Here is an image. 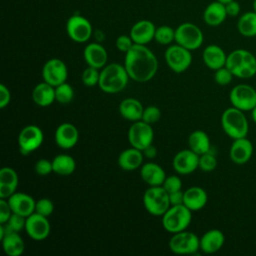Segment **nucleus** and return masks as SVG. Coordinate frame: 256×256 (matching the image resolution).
I'll list each match as a JSON object with an SVG mask.
<instances>
[{
    "label": "nucleus",
    "instance_id": "obj_1",
    "mask_svg": "<svg viewBox=\"0 0 256 256\" xmlns=\"http://www.w3.org/2000/svg\"><path fill=\"white\" fill-rule=\"evenodd\" d=\"M124 67L130 79L144 83L155 76L158 70V60L146 45L134 44L125 53Z\"/></svg>",
    "mask_w": 256,
    "mask_h": 256
},
{
    "label": "nucleus",
    "instance_id": "obj_2",
    "mask_svg": "<svg viewBox=\"0 0 256 256\" xmlns=\"http://www.w3.org/2000/svg\"><path fill=\"white\" fill-rule=\"evenodd\" d=\"M129 79L124 65L110 63L101 69L98 86L105 93L115 94L124 90Z\"/></svg>",
    "mask_w": 256,
    "mask_h": 256
},
{
    "label": "nucleus",
    "instance_id": "obj_3",
    "mask_svg": "<svg viewBox=\"0 0 256 256\" xmlns=\"http://www.w3.org/2000/svg\"><path fill=\"white\" fill-rule=\"evenodd\" d=\"M235 77L248 79L256 75V57L246 49H235L227 55L225 65Z\"/></svg>",
    "mask_w": 256,
    "mask_h": 256
},
{
    "label": "nucleus",
    "instance_id": "obj_4",
    "mask_svg": "<svg viewBox=\"0 0 256 256\" xmlns=\"http://www.w3.org/2000/svg\"><path fill=\"white\" fill-rule=\"evenodd\" d=\"M220 122L225 134L233 140L247 137L249 123L244 111L231 106L223 111Z\"/></svg>",
    "mask_w": 256,
    "mask_h": 256
},
{
    "label": "nucleus",
    "instance_id": "obj_5",
    "mask_svg": "<svg viewBox=\"0 0 256 256\" xmlns=\"http://www.w3.org/2000/svg\"><path fill=\"white\" fill-rule=\"evenodd\" d=\"M161 217L163 228L174 234L186 230L192 221V211L184 204L172 205Z\"/></svg>",
    "mask_w": 256,
    "mask_h": 256
},
{
    "label": "nucleus",
    "instance_id": "obj_6",
    "mask_svg": "<svg viewBox=\"0 0 256 256\" xmlns=\"http://www.w3.org/2000/svg\"><path fill=\"white\" fill-rule=\"evenodd\" d=\"M143 205L153 216H162L171 206L169 193L162 186H149L143 195Z\"/></svg>",
    "mask_w": 256,
    "mask_h": 256
},
{
    "label": "nucleus",
    "instance_id": "obj_7",
    "mask_svg": "<svg viewBox=\"0 0 256 256\" xmlns=\"http://www.w3.org/2000/svg\"><path fill=\"white\" fill-rule=\"evenodd\" d=\"M203 41L202 30L194 23L184 22L175 29V42L190 51L198 49Z\"/></svg>",
    "mask_w": 256,
    "mask_h": 256
},
{
    "label": "nucleus",
    "instance_id": "obj_8",
    "mask_svg": "<svg viewBox=\"0 0 256 256\" xmlns=\"http://www.w3.org/2000/svg\"><path fill=\"white\" fill-rule=\"evenodd\" d=\"M164 58L167 66L175 73L185 72L192 63L191 51L177 43L165 50Z\"/></svg>",
    "mask_w": 256,
    "mask_h": 256
},
{
    "label": "nucleus",
    "instance_id": "obj_9",
    "mask_svg": "<svg viewBox=\"0 0 256 256\" xmlns=\"http://www.w3.org/2000/svg\"><path fill=\"white\" fill-rule=\"evenodd\" d=\"M169 248L173 253L179 255L194 254L200 249V238L190 231L177 232L170 238Z\"/></svg>",
    "mask_w": 256,
    "mask_h": 256
},
{
    "label": "nucleus",
    "instance_id": "obj_10",
    "mask_svg": "<svg viewBox=\"0 0 256 256\" xmlns=\"http://www.w3.org/2000/svg\"><path fill=\"white\" fill-rule=\"evenodd\" d=\"M229 100L233 107L244 112L251 111L256 106V89L248 84H238L231 89Z\"/></svg>",
    "mask_w": 256,
    "mask_h": 256
},
{
    "label": "nucleus",
    "instance_id": "obj_11",
    "mask_svg": "<svg viewBox=\"0 0 256 256\" xmlns=\"http://www.w3.org/2000/svg\"><path fill=\"white\" fill-rule=\"evenodd\" d=\"M92 31L90 21L80 14H74L67 20L66 32L69 38L74 42H87L92 35Z\"/></svg>",
    "mask_w": 256,
    "mask_h": 256
},
{
    "label": "nucleus",
    "instance_id": "obj_12",
    "mask_svg": "<svg viewBox=\"0 0 256 256\" xmlns=\"http://www.w3.org/2000/svg\"><path fill=\"white\" fill-rule=\"evenodd\" d=\"M154 132L150 124L143 120L133 122L128 130V141L132 147L143 151L153 143Z\"/></svg>",
    "mask_w": 256,
    "mask_h": 256
},
{
    "label": "nucleus",
    "instance_id": "obj_13",
    "mask_svg": "<svg viewBox=\"0 0 256 256\" xmlns=\"http://www.w3.org/2000/svg\"><path fill=\"white\" fill-rule=\"evenodd\" d=\"M44 135L37 125L25 126L18 135V145L21 154L28 155L38 149L43 143Z\"/></svg>",
    "mask_w": 256,
    "mask_h": 256
},
{
    "label": "nucleus",
    "instance_id": "obj_14",
    "mask_svg": "<svg viewBox=\"0 0 256 256\" xmlns=\"http://www.w3.org/2000/svg\"><path fill=\"white\" fill-rule=\"evenodd\" d=\"M68 77V69L66 64L58 58H51L45 62L42 68L43 81L56 87L66 82Z\"/></svg>",
    "mask_w": 256,
    "mask_h": 256
},
{
    "label": "nucleus",
    "instance_id": "obj_15",
    "mask_svg": "<svg viewBox=\"0 0 256 256\" xmlns=\"http://www.w3.org/2000/svg\"><path fill=\"white\" fill-rule=\"evenodd\" d=\"M24 229L31 239L35 241H41L49 236L51 227L48 217L34 212L26 217Z\"/></svg>",
    "mask_w": 256,
    "mask_h": 256
},
{
    "label": "nucleus",
    "instance_id": "obj_16",
    "mask_svg": "<svg viewBox=\"0 0 256 256\" xmlns=\"http://www.w3.org/2000/svg\"><path fill=\"white\" fill-rule=\"evenodd\" d=\"M172 167L180 175L191 174L199 168V155L191 149H183L174 156Z\"/></svg>",
    "mask_w": 256,
    "mask_h": 256
},
{
    "label": "nucleus",
    "instance_id": "obj_17",
    "mask_svg": "<svg viewBox=\"0 0 256 256\" xmlns=\"http://www.w3.org/2000/svg\"><path fill=\"white\" fill-rule=\"evenodd\" d=\"M253 155V144L247 137L234 139L230 150L229 157L235 164L242 165L247 163Z\"/></svg>",
    "mask_w": 256,
    "mask_h": 256
},
{
    "label": "nucleus",
    "instance_id": "obj_18",
    "mask_svg": "<svg viewBox=\"0 0 256 256\" xmlns=\"http://www.w3.org/2000/svg\"><path fill=\"white\" fill-rule=\"evenodd\" d=\"M54 138L58 147L65 150L71 149L79 140V131L72 123L65 122L56 128Z\"/></svg>",
    "mask_w": 256,
    "mask_h": 256
},
{
    "label": "nucleus",
    "instance_id": "obj_19",
    "mask_svg": "<svg viewBox=\"0 0 256 256\" xmlns=\"http://www.w3.org/2000/svg\"><path fill=\"white\" fill-rule=\"evenodd\" d=\"M7 201L13 213L19 214L25 218L35 212L36 201L32 196L26 193L15 192L7 199Z\"/></svg>",
    "mask_w": 256,
    "mask_h": 256
},
{
    "label": "nucleus",
    "instance_id": "obj_20",
    "mask_svg": "<svg viewBox=\"0 0 256 256\" xmlns=\"http://www.w3.org/2000/svg\"><path fill=\"white\" fill-rule=\"evenodd\" d=\"M156 26L150 20L137 21L130 30V37L135 44L146 45L154 39Z\"/></svg>",
    "mask_w": 256,
    "mask_h": 256
},
{
    "label": "nucleus",
    "instance_id": "obj_21",
    "mask_svg": "<svg viewBox=\"0 0 256 256\" xmlns=\"http://www.w3.org/2000/svg\"><path fill=\"white\" fill-rule=\"evenodd\" d=\"M83 57L88 66L102 69L108 60V54L104 46L99 43L92 42L86 45L83 51Z\"/></svg>",
    "mask_w": 256,
    "mask_h": 256
},
{
    "label": "nucleus",
    "instance_id": "obj_22",
    "mask_svg": "<svg viewBox=\"0 0 256 256\" xmlns=\"http://www.w3.org/2000/svg\"><path fill=\"white\" fill-rule=\"evenodd\" d=\"M204 64L211 70H217L226 65L227 54L219 45L210 44L206 46L202 52Z\"/></svg>",
    "mask_w": 256,
    "mask_h": 256
},
{
    "label": "nucleus",
    "instance_id": "obj_23",
    "mask_svg": "<svg viewBox=\"0 0 256 256\" xmlns=\"http://www.w3.org/2000/svg\"><path fill=\"white\" fill-rule=\"evenodd\" d=\"M225 242V236L219 229H210L200 238V250L205 254H213L219 251Z\"/></svg>",
    "mask_w": 256,
    "mask_h": 256
},
{
    "label": "nucleus",
    "instance_id": "obj_24",
    "mask_svg": "<svg viewBox=\"0 0 256 256\" xmlns=\"http://www.w3.org/2000/svg\"><path fill=\"white\" fill-rule=\"evenodd\" d=\"M141 179L149 186H162L166 174L164 169L157 163L147 162L140 167Z\"/></svg>",
    "mask_w": 256,
    "mask_h": 256
},
{
    "label": "nucleus",
    "instance_id": "obj_25",
    "mask_svg": "<svg viewBox=\"0 0 256 256\" xmlns=\"http://www.w3.org/2000/svg\"><path fill=\"white\" fill-rule=\"evenodd\" d=\"M143 152L135 147L123 150L118 156V165L122 170L133 171L140 168L143 164Z\"/></svg>",
    "mask_w": 256,
    "mask_h": 256
},
{
    "label": "nucleus",
    "instance_id": "obj_26",
    "mask_svg": "<svg viewBox=\"0 0 256 256\" xmlns=\"http://www.w3.org/2000/svg\"><path fill=\"white\" fill-rule=\"evenodd\" d=\"M208 201L206 191L199 186H192L184 191L183 204L192 212L199 211L205 207Z\"/></svg>",
    "mask_w": 256,
    "mask_h": 256
},
{
    "label": "nucleus",
    "instance_id": "obj_27",
    "mask_svg": "<svg viewBox=\"0 0 256 256\" xmlns=\"http://www.w3.org/2000/svg\"><path fill=\"white\" fill-rule=\"evenodd\" d=\"M225 4L215 0L207 5L203 12L204 22L212 27L221 25L227 18Z\"/></svg>",
    "mask_w": 256,
    "mask_h": 256
},
{
    "label": "nucleus",
    "instance_id": "obj_28",
    "mask_svg": "<svg viewBox=\"0 0 256 256\" xmlns=\"http://www.w3.org/2000/svg\"><path fill=\"white\" fill-rule=\"evenodd\" d=\"M144 107L142 103L136 98H125L119 104L120 115L131 122H135L142 119Z\"/></svg>",
    "mask_w": 256,
    "mask_h": 256
},
{
    "label": "nucleus",
    "instance_id": "obj_29",
    "mask_svg": "<svg viewBox=\"0 0 256 256\" xmlns=\"http://www.w3.org/2000/svg\"><path fill=\"white\" fill-rule=\"evenodd\" d=\"M32 100L40 107L50 106L55 100V87L43 81L38 83L32 90Z\"/></svg>",
    "mask_w": 256,
    "mask_h": 256
},
{
    "label": "nucleus",
    "instance_id": "obj_30",
    "mask_svg": "<svg viewBox=\"0 0 256 256\" xmlns=\"http://www.w3.org/2000/svg\"><path fill=\"white\" fill-rule=\"evenodd\" d=\"M189 149L198 155L204 154L211 150V143L208 134L202 130L193 131L188 137Z\"/></svg>",
    "mask_w": 256,
    "mask_h": 256
},
{
    "label": "nucleus",
    "instance_id": "obj_31",
    "mask_svg": "<svg viewBox=\"0 0 256 256\" xmlns=\"http://www.w3.org/2000/svg\"><path fill=\"white\" fill-rule=\"evenodd\" d=\"M1 241L3 250L8 256H20L24 252L25 243L18 232L6 234Z\"/></svg>",
    "mask_w": 256,
    "mask_h": 256
},
{
    "label": "nucleus",
    "instance_id": "obj_32",
    "mask_svg": "<svg viewBox=\"0 0 256 256\" xmlns=\"http://www.w3.org/2000/svg\"><path fill=\"white\" fill-rule=\"evenodd\" d=\"M238 32L247 38L256 36V12L246 11L241 14L237 21Z\"/></svg>",
    "mask_w": 256,
    "mask_h": 256
},
{
    "label": "nucleus",
    "instance_id": "obj_33",
    "mask_svg": "<svg viewBox=\"0 0 256 256\" xmlns=\"http://www.w3.org/2000/svg\"><path fill=\"white\" fill-rule=\"evenodd\" d=\"M53 172L60 176H69L76 169L74 158L68 154L56 155L52 160Z\"/></svg>",
    "mask_w": 256,
    "mask_h": 256
},
{
    "label": "nucleus",
    "instance_id": "obj_34",
    "mask_svg": "<svg viewBox=\"0 0 256 256\" xmlns=\"http://www.w3.org/2000/svg\"><path fill=\"white\" fill-rule=\"evenodd\" d=\"M25 217L19 214L12 213V215L6 223L0 224V239H2L8 233L20 232L23 228H25Z\"/></svg>",
    "mask_w": 256,
    "mask_h": 256
},
{
    "label": "nucleus",
    "instance_id": "obj_35",
    "mask_svg": "<svg viewBox=\"0 0 256 256\" xmlns=\"http://www.w3.org/2000/svg\"><path fill=\"white\" fill-rule=\"evenodd\" d=\"M154 40L161 45H169L175 41V29L168 25L156 27Z\"/></svg>",
    "mask_w": 256,
    "mask_h": 256
},
{
    "label": "nucleus",
    "instance_id": "obj_36",
    "mask_svg": "<svg viewBox=\"0 0 256 256\" xmlns=\"http://www.w3.org/2000/svg\"><path fill=\"white\" fill-rule=\"evenodd\" d=\"M73 97H74V90L69 83L64 82L55 87V100L58 103L62 105L68 104L72 101Z\"/></svg>",
    "mask_w": 256,
    "mask_h": 256
},
{
    "label": "nucleus",
    "instance_id": "obj_37",
    "mask_svg": "<svg viewBox=\"0 0 256 256\" xmlns=\"http://www.w3.org/2000/svg\"><path fill=\"white\" fill-rule=\"evenodd\" d=\"M19 178L17 172L11 167H3L0 170V185H7L16 187L18 186Z\"/></svg>",
    "mask_w": 256,
    "mask_h": 256
},
{
    "label": "nucleus",
    "instance_id": "obj_38",
    "mask_svg": "<svg viewBox=\"0 0 256 256\" xmlns=\"http://www.w3.org/2000/svg\"><path fill=\"white\" fill-rule=\"evenodd\" d=\"M100 78V71L97 68L88 66L85 68L81 75V80L83 84L87 87H93L95 85H98Z\"/></svg>",
    "mask_w": 256,
    "mask_h": 256
},
{
    "label": "nucleus",
    "instance_id": "obj_39",
    "mask_svg": "<svg viewBox=\"0 0 256 256\" xmlns=\"http://www.w3.org/2000/svg\"><path fill=\"white\" fill-rule=\"evenodd\" d=\"M217 167L216 156L210 151L199 155V169L204 172H211Z\"/></svg>",
    "mask_w": 256,
    "mask_h": 256
},
{
    "label": "nucleus",
    "instance_id": "obj_40",
    "mask_svg": "<svg viewBox=\"0 0 256 256\" xmlns=\"http://www.w3.org/2000/svg\"><path fill=\"white\" fill-rule=\"evenodd\" d=\"M233 77L235 76L226 66L215 70V73H214V80L220 86H226L230 84L232 82Z\"/></svg>",
    "mask_w": 256,
    "mask_h": 256
},
{
    "label": "nucleus",
    "instance_id": "obj_41",
    "mask_svg": "<svg viewBox=\"0 0 256 256\" xmlns=\"http://www.w3.org/2000/svg\"><path fill=\"white\" fill-rule=\"evenodd\" d=\"M161 118V110L154 105H150L144 108L142 119L144 122L152 125L156 122H158Z\"/></svg>",
    "mask_w": 256,
    "mask_h": 256
},
{
    "label": "nucleus",
    "instance_id": "obj_42",
    "mask_svg": "<svg viewBox=\"0 0 256 256\" xmlns=\"http://www.w3.org/2000/svg\"><path fill=\"white\" fill-rule=\"evenodd\" d=\"M54 211V204L49 198H41L36 201L35 204V212L43 215L45 217H49Z\"/></svg>",
    "mask_w": 256,
    "mask_h": 256
},
{
    "label": "nucleus",
    "instance_id": "obj_43",
    "mask_svg": "<svg viewBox=\"0 0 256 256\" xmlns=\"http://www.w3.org/2000/svg\"><path fill=\"white\" fill-rule=\"evenodd\" d=\"M162 187L168 193L179 191V190H182V181H181L180 177H178L176 175L166 176V178L162 184Z\"/></svg>",
    "mask_w": 256,
    "mask_h": 256
},
{
    "label": "nucleus",
    "instance_id": "obj_44",
    "mask_svg": "<svg viewBox=\"0 0 256 256\" xmlns=\"http://www.w3.org/2000/svg\"><path fill=\"white\" fill-rule=\"evenodd\" d=\"M35 172L40 175V176H46L53 172V166H52V161H49L45 158L39 159L34 166Z\"/></svg>",
    "mask_w": 256,
    "mask_h": 256
},
{
    "label": "nucleus",
    "instance_id": "obj_45",
    "mask_svg": "<svg viewBox=\"0 0 256 256\" xmlns=\"http://www.w3.org/2000/svg\"><path fill=\"white\" fill-rule=\"evenodd\" d=\"M135 43L133 42L132 38L130 37V35H120L117 37L116 39V42H115V45H116V48L121 51V52H128L132 46L134 45Z\"/></svg>",
    "mask_w": 256,
    "mask_h": 256
},
{
    "label": "nucleus",
    "instance_id": "obj_46",
    "mask_svg": "<svg viewBox=\"0 0 256 256\" xmlns=\"http://www.w3.org/2000/svg\"><path fill=\"white\" fill-rule=\"evenodd\" d=\"M12 213L13 212L8 201L4 198H0V224L6 223Z\"/></svg>",
    "mask_w": 256,
    "mask_h": 256
},
{
    "label": "nucleus",
    "instance_id": "obj_47",
    "mask_svg": "<svg viewBox=\"0 0 256 256\" xmlns=\"http://www.w3.org/2000/svg\"><path fill=\"white\" fill-rule=\"evenodd\" d=\"M11 100V93L4 84H0V108L7 107Z\"/></svg>",
    "mask_w": 256,
    "mask_h": 256
},
{
    "label": "nucleus",
    "instance_id": "obj_48",
    "mask_svg": "<svg viewBox=\"0 0 256 256\" xmlns=\"http://www.w3.org/2000/svg\"><path fill=\"white\" fill-rule=\"evenodd\" d=\"M225 9H226L227 15L230 16V17H236L241 12V6H240L239 2L236 1V0H232L228 3H226L225 4Z\"/></svg>",
    "mask_w": 256,
    "mask_h": 256
},
{
    "label": "nucleus",
    "instance_id": "obj_49",
    "mask_svg": "<svg viewBox=\"0 0 256 256\" xmlns=\"http://www.w3.org/2000/svg\"><path fill=\"white\" fill-rule=\"evenodd\" d=\"M169 200H170V204L172 205H180L183 204V200H184V192L182 190L179 191H175L172 193H169Z\"/></svg>",
    "mask_w": 256,
    "mask_h": 256
},
{
    "label": "nucleus",
    "instance_id": "obj_50",
    "mask_svg": "<svg viewBox=\"0 0 256 256\" xmlns=\"http://www.w3.org/2000/svg\"><path fill=\"white\" fill-rule=\"evenodd\" d=\"M142 152H143L144 157L149 158V159H153L157 155V149L153 144H150L149 146H147Z\"/></svg>",
    "mask_w": 256,
    "mask_h": 256
},
{
    "label": "nucleus",
    "instance_id": "obj_51",
    "mask_svg": "<svg viewBox=\"0 0 256 256\" xmlns=\"http://www.w3.org/2000/svg\"><path fill=\"white\" fill-rule=\"evenodd\" d=\"M251 117H252L253 122H254L255 125H256V106L251 110Z\"/></svg>",
    "mask_w": 256,
    "mask_h": 256
},
{
    "label": "nucleus",
    "instance_id": "obj_52",
    "mask_svg": "<svg viewBox=\"0 0 256 256\" xmlns=\"http://www.w3.org/2000/svg\"><path fill=\"white\" fill-rule=\"evenodd\" d=\"M252 7H253V11H255V12H256V0H253Z\"/></svg>",
    "mask_w": 256,
    "mask_h": 256
},
{
    "label": "nucleus",
    "instance_id": "obj_53",
    "mask_svg": "<svg viewBox=\"0 0 256 256\" xmlns=\"http://www.w3.org/2000/svg\"><path fill=\"white\" fill-rule=\"evenodd\" d=\"M217 1H219V2H221V3H223V4H226V3H228V2H230V1H232V0H217Z\"/></svg>",
    "mask_w": 256,
    "mask_h": 256
}]
</instances>
